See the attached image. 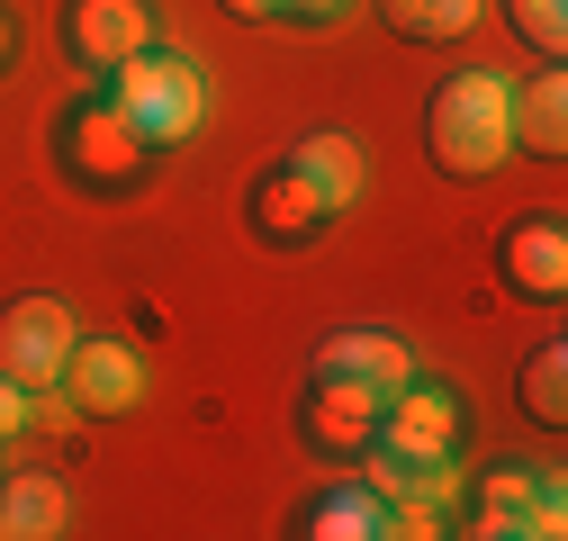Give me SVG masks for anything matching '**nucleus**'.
Here are the masks:
<instances>
[{
  "label": "nucleus",
  "instance_id": "1",
  "mask_svg": "<svg viewBox=\"0 0 568 541\" xmlns=\"http://www.w3.org/2000/svg\"><path fill=\"white\" fill-rule=\"evenodd\" d=\"M424 154H434V172L452 181H478L515 154L506 135V73H452L434 100H424Z\"/></svg>",
  "mask_w": 568,
  "mask_h": 541
},
{
  "label": "nucleus",
  "instance_id": "2",
  "mask_svg": "<svg viewBox=\"0 0 568 541\" xmlns=\"http://www.w3.org/2000/svg\"><path fill=\"white\" fill-rule=\"evenodd\" d=\"M109 100H118V118L163 154V145H190V135H199V118H207V73L154 37L145 54H126L118 73H109Z\"/></svg>",
  "mask_w": 568,
  "mask_h": 541
},
{
  "label": "nucleus",
  "instance_id": "3",
  "mask_svg": "<svg viewBox=\"0 0 568 541\" xmlns=\"http://www.w3.org/2000/svg\"><path fill=\"white\" fill-rule=\"evenodd\" d=\"M371 442H388L397 460H415V469H452L460 460V442H469V406H460V388L452 379H406V388H388L379 397V433Z\"/></svg>",
  "mask_w": 568,
  "mask_h": 541
},
{
  "label": "nucleus",
  "instance_id": "4",
  "mask_svg": "<svg viewBox=\"0 0 568 541\" xmlns=\"http://www.w3.org/2000/svg\"><path fill=\"white\" fill-rule=\"evenodd\" d=\"M63 163L91 190H135L145 163H154V145L118 118V100H82V109H63Z\"/></svg>",
  "mask_w": 568,
  "mask_h": 541
},
{
  "label": "nucleus",
  "instance_id": "5",
  "mask_svg": "<svg viewBox=\"0 0 568 541\" xmlns=\"http://www.w3.org/2000/svg\"><path fill=\"white\" fill-rule=\"evenodd\" d=\"M73 307L63 298H10L0 307V379H19L28 397L63 379V353H73Z\"/></svg>",
  "mask_w": 568,
  "mask_h": 541
},
{
  "label": "nucleus",
  "instance_id": "6",
  "mask_svg": "<svg viewBox=\"0 0 568 541\" xmlns=\"http://www.w3.org/2000/svg\"><path fill=\"white\" fill-rule=\"evenodd\" d=\"M154 28H163L154 0H63V54H73L82 73H100V82L126 54H145Z\"/></svg>",
  "mask_w": 568,
  "mask_h": 541
},
{
  "label": "nucleus",
  "instance_id": "7",
  "mask_svg": "<svg viewBox=\"0 0 568 541\" xmlns=\"http://www.w3.org/2000/svg\"><path fill=\"white\" fill-rule=\"evenodd\" d=\"M54 388L73 397V416H135V406H145V361H135V344H118V334H73Z\"/></svg>",
  "mask_w": 568,
  "mask_h": 541
},
{
  "label": "nucleus",
  "instance_id": "8",
  "mask_svg": "<svg viewBox=\"0 0 568 541\" xmlns=\"http://www.w3.org/2000/svg\"><path fill=\"white\" fill-rule=\"evenodd\" d=\"M298 433H307L316 451L352 460V451L379 433V397H371L362 379H343V370H316V379H307V397H298Z\"/></svg>",
  "mask_w": 568,
  "mask_h": 541
},
{
  "label": "nucleus",
  "instance_id": "9",
  "mask_svg": "<svg viewBox=\"0 0 568 541\" xmlns=\"http://www.w3.org/2000/svg\"><path fill=\"white\" fill-rule=\"evenodd\" d=\"M496 280L524 298H559L568 289V226L559 217H515L496 235Z\"/></svg>",
  "mask_w": 568,
  "mask_h": 541
},
{
  "label": "nucleus",
  "instance_id": "10",
  "mask_svg": "<svg viewBox=\"0 0 568 541\" xmlns=\"http://www.w3.org/2000/svg\"><path fill=\"white\" fill-rule=\"evenodd\" d=\"M244 217H253V235H271V244H307V235H316L334 208L307 190V172H298L290 154H280V163H271V172L244 190Z\"/></svg>",
  "mask_w": 568,
  "mask_h": 541
},
{
  "label": "nucleus",
  "instance_id": "11",
  "mask_svg": "<svg viewBox=\"0 0 568 541\" xmlns=\"http://www.w3.org/2000/svg\"><path fill=\"white\" fill-rule=\"evenodd\" d=\"M506 135L532 163H559V145H568V82H559V63L532 73V82H506Z\"/></svg>",
  "mask_w": 568,
  "mask_h": 541
},
{
  "label": "nucleus",
  "instance_id": "12",
  "mask_svg": "<svg viewBox=\"0 0 568 541\" xmlns=\"http://www.w3.org/2000/svg\"><path fill=\"white\" fill-rule=\"evenodd\" d=\"M316 370H343V379H362L371 397H388V388H406L424 361L397 344V334L388 325H352V334H334V344L316 353Z\"/></svg>",
  "mask_w": 568,
  "mask_h": 541
},
{
  "label": "nucleus",
  "instance_id": "13",
  "mask_svg": "<svg viewBox=\"0 0 568 541\" xmlns=\"http://www.w3.org/2000/svg\"><path fill=\"white\" fill-rule=\"evenodd\" d=\"M73 523V488L54 469H10L0 479V541H54Z\"/></svg>",
  "mask_w": 568,
  "mask_h": 541
},
{
  "label": "nucleus",
  "instance_id": "14",
  "mask_svg": "<svg viewBox=\"0 0 568 541\" xmlns=\"http://www.w3.org/2000/svg\"><path fill=\"white\" fill-rule=\"evenodd\" d=\"M290 163L307 172V190L325 198V208L343 217L352 208V198H362L371 190V154L362 145H352V135H334V126H316V135H298V145H290Z\"/></svg>",
  "mask_w": 568,
  "mask_h": 541
},
{
  "label": "nucleus",
  "instance_id": "15",
  "mask_svg": "<svg viewBox=\"0 0 568 541\" xmlns=\"http://www.w3.org/2000/svg\"><path fill=\"white\" fill-rule=\"evenodd\" d=\"M307 541H388V497L371 479H352V488H325L307 514H298Z\"/></svg>",
  "mask_w": 568,
  "mask_h": 541
},
{
  "label": "nucleus",
  "instance_id": "16",
  "mask_svg": "<svg viewBox=\"0 0 568 541\" xmlns=\"http://www.w3.org/2000/svg\"><path fill=\"white\" fill-rule=\"evenodd\" d=\"M379 19L406 37V45H452L478 28V0H379Z\"/></svg>",
  "mask_w": 568,
  "mask_h": 541
},
{
  "label": "nucleus",
  "instance_id": "17",
  "mask_svg": "<svg viewBox=\"0 0 568 541\" xmlns=\"http://www.w3.org/2000/svg\"><path fill=\"white\" fill-rule=\"evenodd\" d=\"M524 416L532 425H568V344H541L532 361H524Z\"/></svg>",
  "mask_w": 568,
  "mask_h": 541
},
{
  "label": "nucleus",
  "instance_id": "18",
  "mask_svg": "<svg viewBox=\"0 0 568 541\" xmlns=\"http://www.w3.org/2000/svg\"><path fill=\"white\" fill-rule=\"evenodd\" d=\"M506 28H515L541 63H559V54H568V0H506Z\"/></svg>",
  "mask_w": 568,
  "mask_h": 541
},
{
  "label": "nucleus",
  "instance_id": "19",
  "mask_svg": "<svg viewBox=\"0 0 568 541\" xmlns=\"http://www.w3.org/2000/svg\"><path fill=\"white\" fill-rule=\"evenodd\" d=\"M19 433H28V388H19V379H0V451H10Z\"/></svg>",
  "mask_w": 568,
  "mask_h": 541
},
{
  "label": "nucleus",
  "instance_id": "20",
  "mask_svg": "<svg viewBox=\"0 0 568 541\" xmlns=\"http://www.w3.org/2000/svg\"><path fill=\"white\" fill-rule=\"evenodd\" d=\"M343 0H280V19H334Z\"/></svg>",
  "mask_w": 568,
  "mask_h": 541
},
{
  "label": "nucleus",
  "instance_id": "21",
  "mask_svg": "<svg viewBox=\"0 0 568 541\" xmlns=\"http://www.w3.org/2000/svg\"><path fill=\"white\" fill-rule=\"evenodd\" d=\"M19 54V19H10V0H0V63Z\"/></svg>",
  "mask_w": 568,
  "mask_h": 541
},
{
  "label": "nucleus",
  "instance_id": "22",
  "mask_svg": "<svg viewBox=\"0 0 568 541\" xmlns=\"http://www.w3.org/2000/svg\"><path fill=\"white\" fill-rule=\"evenodd\" d=\"M235 19H280V0H226Z\"/></svg>",
  "mask_w": 568,
  "mask_h": 541
}]
</instances>
